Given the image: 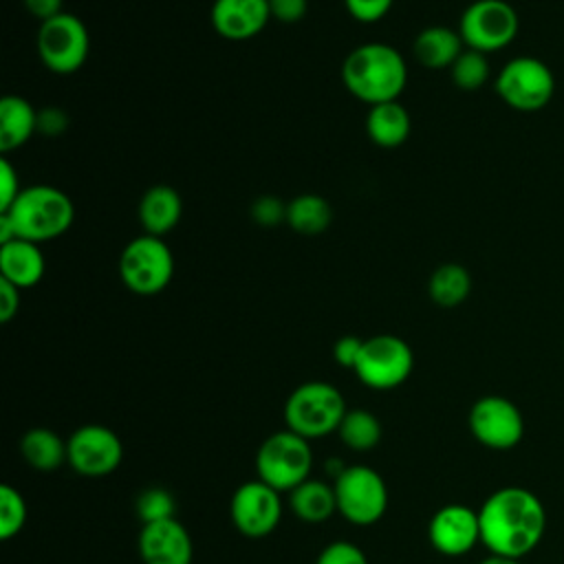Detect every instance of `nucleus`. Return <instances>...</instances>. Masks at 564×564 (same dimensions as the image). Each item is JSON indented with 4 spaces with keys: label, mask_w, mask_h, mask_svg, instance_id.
Masks as SVG:
<instances>
[{
    "label": "nucleus",
    "mask_w": 564,
    "mask_h": 564,
    "mask_svg": "<svg viewBox=\"0 0 564 564\" xmlns=\"http://www.w3.org/2000/svg\"><path fill=\"white\" fill-rule=\"evenodd\" d=\"M463 51H465V44L460 40V33L441 24L425 26L423 31L416 33L412 42L414 59L421 66L432 70L449 68Z\"/></svg>",
    "instance_id": "20"
},
{
    "label": "nucleus",
    "mask_w": 564,
    "mask_h": 564,
    "mask_svg": "<svg viewBox=\"0 0 564 564\" xmlns=\"http://www.w3.org/2000/svg\"><path fill=\"white\" fill-rule=\"evenodd\" d=\"M489 62L487 55L474 48H465L456 62L449 66V75L454 86H458L460 90H478L480 86L487 84L489 79Z\"/></svg>",
    "instance_id": "28"
},
{
    "label": "nucleus",
    "mask_w": 564,
    "mask_h": 564,
    "mask_svg": "<svg viewBox=\"0 0 564 564\" xmlns=\"http://www.w3.org/2000/svg\"><path fill=\"white\" fill-rule=\"evenodd\" d=\"M333 220L330 203L319 194H300L286 203V225L302 236H317Z\"/></svg>",
    "instance_id": "26"
},
{
    "label": "nucleus",
    "mask_w": 564,
    "mask_h": 564,
    "mask_svg": "<svg viewBox=\"0 0 564 564\" xmlns=\"http://www.w3.org/2000/svg\"><path fill=\"white\" fill-rule=\"evenodd\" d=\"M137 214H139V223L143 227V234L163 238L178 225V220L183 216L181 194L165 183L152 185L143 192Z\"/></svg>",
    "instance_id": "19"
},
{
    "label": "nucleus",
    "mask_w": 564,
    "mask_h": 564,
    "mask_svg": "<svg viewBox=\"0 0 564 564\" xmlns=\"http://www.w3.org/2000/svg\"><path fill=\"white\" fill-rule=\"evenodd\" d=\"M251 216L262 227H275L280 223H286V203L275 196H260L251 205Z\"/></svg>",
    "instance_id": "32"
},
{
    "label": "nucleus",
    "mask_w": 564,
    "mask_h": 564,
    "mask_svg": "<svg viewBox=\"0 0 564 564\" xmlns=\"http://www.w3.org/2000/svg\"><path fill=\"white\" fill-rule=\"evenodd\" d=\"M478 564H520V560H511V557H502V555H489Z\"/></svg>",
    "instance_id": "40"
},
{
    "label": "nucleus",
    "mask_w": 564,
    "mask_h": 564,
    "mask_svg": "<svg viewBox=\"0 0 564 564\" xmlns=\"http://www.w3.org/2000/svg\"><path fill=\"white\" fill-rule=\"evenodd\" d=\"M520 31L518 11L507 0H474L458 20V33L465 48L485 55L507 48Z\"/></svg>",
    "instance_id": "10"
},
{
    "label": "nucleus",
    "mask_w": 564,
    "mask_h": 564,
    "mask_svg": "<svg viewBox=\"0 0 564 564\" xmlns=\"http://www.w3.org/2000/svg\"><path fill=\"white\" fill-rule=\"evenodd\" d=\"M498 97L513 110H542L555 95V75L546 62L533 55L511 57L496 75Z\"/></svg>",
    "instance_id": "7"
},
{
    "label": "nucleus",
    "mask_w": 564,
    "mask_h": 564,
    "mask_svg": "<svg viewBox=\"0 0 564 564\" xmlns=\"http://www.w3.org/2000/svg\"><path fill=\"white\" fill-rule=\"evenodd\" d=\"M20 189H22L20 176H18L13 163L7 156H2L0 159V212L7 209L15 200Z\"/></svg>",
    "instance_id": "34"
},
{
    "label": "nucleus",
    "mask_w": 564,
    "mask_h": 564,
    "mask_svg": "<svg viewBox=\"0 0 564 564\" xmlns=\"http://www.w3.org/2000/svg\"><path fill=\"white\" fill-rule=\"evenodd\" d=\"M0 216L11 225L15 238L42 245L70 229L75 220V205L59 187L37 183L22 187L15 200L2 209Z\"/></svg>",
    "instance_id": "3"
},
{
    "label": "nucleus",
    "mask_w": 564,
    "mask_h": 564,
    "mask_svg": "<svg viewBox=\"0 0 564 564\" xmlns=\"http://www.w3.org/2000/svg\"><path fill=\"white\" fill-rule=\"evenodd\" d=\"M37 132V112L20 95H4L0 99V152L22 148Z\"/></svg>",
    "instance_id": "22"
},
{
    "label": "nucleus",
    "mask_w": 564,
    "mask_h": 564,
    "mask_svg": "<svg viewBox=\"0 0 564 564\" xmlns=\"http://www.w3.org/2000/svg\"><path fill=\"white\" fill-rule=\"evenodd\" d=\"M344 394L328 381L300 383L284 403L286 427L306 441L328 436L339 430L346 414Z\"/></svg>",
    "instance_id": "4"
},
{
    "label": "nucleus",
    "mask_w": 564,
    "mask_h": 564,
    "mask_svg": "<svg viewBox=\"0 0 564 564\" xmlns=\"http://www.w3.org/2000/svg\"><path fill=\"white\" fill-rule=\"evenodd\" d=\"M341 82L355 99L368 106L397 101L408 84V66L392 44L364 42L346 55Z\"/></svg>",
    "instance_id": "2"
},
{
    "label": "nucleus",
    "mask_w": 564,
    "mask_h": 564,
    "mask_svg": "<svg viewBox=\"0 0 564 564\" xmlns=\"http://www.w3.org/2000/svg\"><path fill=\"white\" fill-rule=\"evenodd\" d=\"M134 511L143 524L170 520V518H176V500L163 487H148L139 491L134 500Z\"/></svg>",
    "instance_id": "29"
},
{
    "label": "nucleus",
    "mask_w": 564,
    "mask_h": 564,
    "mask_svg": "<svg viewBox=\"0 0 564 564\" xmlns=\"http://www.w3.org/2000/svg\"><path fill=\"white\" fill-rule=\"evenodd\" d=\"M361 346H364V339H361V337H357V335H344V337H339V339L333 344V359H335L341 368L355 370V364H357V359H359Z\"/></svg>",
    "instance_id": "35"
},
{
    "label": "nucleus",
    "mask_w": 564,
    "mask_h": 564,
    "mask_svg": "<svg viewBox=\"0 0 564 564\" xmlns=\"http://www.w3.org/2000/svg\"><path fill=\"white\" fill-rule=\"evenodd\" d=\"M24 463L37 471H53L66 463V441L48 427H31L20 438Z\"/></svg>",
    "instance_id": "24"
},
{
    "label": "nucleus",
    "mask_w": 564,
    "mask_h": 564,
    "mask_svg": "<svg viewBox=\"0 0 564 564\" xmlns=\"http://www.w3.org/2000/svg\"><path fill=\"white\" fill-rule=\"evenodd\" d=\"M229 518L245 538H267L282 520L280 491L260 478L242 482L229 500Z\"/></svg>",
    "instance_id": "14"
},
{
    "label": "nucleus",
    "mask_w": 564,
    "mask_h": 564,
    "mask_svg": "<svg viewBox=\"0 0 564 564\" xmlns=\"http://www.w3.org/2000/svg\"><path fill=\"white\" fill-rule=\"evenodd\" d=\"M414 368V355L399 335H372L364 339L359 359L355 364L357 379L370 390H394L408 381Z\"/></svg>",
    "instance_id": "9"
},
{
    "label": "nucleus",
    "mask_w": 564,
    "mask_h": 564,
    "mask_svg": "<svg viewBox=\"0 0 564 564\" xmlns=\"http://www.w3.org/2000/svg\"><path fill=\"white\" fill-rule=\"evenodd\" d=\"M337 434L348 449L370 452L381 441V423L370 410L352 408V410H346Z\"/></svg>",
    "instance_id": "27"
},
{
    "label": "nucleus",
    "mask_w": 564,
    "mask_h": 564,
    "mask_svg": "<svg viewBox=\"0 0 564 564\" xmlns=\"http://www.w3.org/2000/svg\"><path fill=\"white\" fill-rule=\"evenodd\" d=\"M26 522V502L13 485L0 487V540H13Z\"/></svg>",
    "instance_id": "30"
},
{
    "label": "nucleus",
    "mask_w": 564,
    "mask_h": 564,
    "mask_svg": "<svg viewBox=\"0 0 564 564\" xmlns=\"http://www.w3.org/2000/svg\"><path fill=\"white\" fill-rule=\"evenodd\" d=\"M313 449L311 441L286 430L269 434L256 452V474L262 482L280 494L293 491L311 478Z\"/></svg>",
    "instance_id": "5"
},
{
    "label": "nucleus",
    "mask_w": 564,
    "mask_h": 564,
    "mask_svg": "<svg viewBox=\"0 0 564 564\" xmlns=\"http://www.w3.org/2000/svg\"><path fill=\"white\" fill-rule=\"evenodd\" d=\"M410 130H412L410 112L399 99L368 106L366 134L375 145L386 150L399 148L401 143L408 141Z\"/></svg>",
    "instance_id": "21"
},
{
    "label": "nucleus",
    "mask_w": 564,
    "mask_h": 564,
    "mask_svg": "<svg viewBox=\"0 0 564 564\" xmlns=\"http://www.w3.org/2000/svg\"><path fill=\"white\" fill-rule=\"evenodd\" d=\"M137 549L143 564H192L194 560L192 535L176 518L143 524Z\"/></svg>",
    "instance_id": "16"
},
{
    "label": "nucleus",
    "mask_w": 564,
    "mask_h": 564,
    "mask_svg": "<svg viewBox=\"0 0 564 564\" xmlns=\"http://www.w3.org/2000/svg\"><path fill=\"white\" fill-rule=\"evenodd\" d=\"M308 0H269L271 20L293 24L306 15Z\"/></svg>",
    "instance_id": "36"
},
{
    "label": "nucleus",
    "mask_w": 564,
    "mask_h": 564,
    "mask_svg": "<svg viewBox=\"0 0 564 564\" xmlns=\"http://www.w3.org/2000/svg\"><path fill=\"white\" fill-rule=\"evenodd\" d=\"M20 311V289L0 278V322L9 324Z\"/></svg>",
    "instance_id": "37"
},
{
    "label": "nucleus",
    "mask_w": 564,
    "mask_h": 564,
    "mask_svg": "<svg viewBox=\"0 0 564 564\" xmlns=\"http://www.w3.org/2000/svg\"><path fill=\"white\" fill-rule=\"evenodd\" d=\"M123 443L110 427L86 423L66 438V463L84 478H104L119 469Z\"/></svg>",
    "instance_id": "13"
},
{
    "label": "nucleus",
    "mask_w": 564,
    "mask_h": 564,
    "mask_svg": "<svg viewBox=\"0 0 564 564\" xmlns=\"http://www.w3.org/2000/svg\"><path fill=\"white\" fill-rule=\"evenodd\" d=\"M430 300L441 308H454L463 304L471 293V275L458 262H445L436 267L427 282Z\"/></svg>",
    "instance_id": "25"
},
{
    "label": "nucleus",
    "mask_w": 564,
    "mask_h": 564,
    "mask_svg": "<svg viewBox=\"0 0 564 564\" xmlns=\"http://www.w3.org/2000/svg\"><path fill=\"white\" fill-rule=\"evenodd\" d=\"M66 128V117L57 108H46L37 112V130L44 134H59Z\"/></svg>",
    "instance_id": "39"
},
{
    "label": "nucleus",
    "mask_w": 564,
    "mask_h": 564,
    "mask_svg": "<svg viewBox=\"0 0 564 564\" xmlns=\"http://www.w3.org/2000/svg\"><path fill=\"white\" fill-rule=\"evenodd\" d=\"M46 271V262L37 242L13 238L0 245V278L13 286L31 289L35 286Z\"/></svg>",
    "instance_id": "18"
},
{
    "label": "nucleus",
    "mask_w": 564,
    "mask_h": 564,
    "mask_svg": "<svg viewBox=\"0 0 564 564\" xmlns=\"http://www.w3.org/2000/svg\"><path fill=\"white\" fill-rule=\"evenodd\" d=\"M119 278L134 295H159L174 278L172 249L159 236L141 234L132 238L119 256Z\"/></svg>",
    "instance_id": "6"
},
{
    "label": "nucleus",
    "mask_w": 564,
    "mask_h": 564,
    "mask_svg": "<svg viewBox=\"0 0 564 564\" xmlns=\"http://www.w3.org/2000/svg\"><path fill=\"white\" fill-rule=\"evenodd\" d=\"M209 20L214 31L225 40H251L271 20L269 0H214Z\"/></svg>",
    "instance_id": "17"
},
{
    "label": "nucleus",
    "mask_w": 564,
    "mask_h": 564,
    "mask_svg": "<svg viewBox=\"0 0 564 564\" xmlns=\"http://www.w3.org/2000/svg\"><path fill=\"white\" fill-rule=\"evenodd\" d=\"M467 427L482 447L507 452L520 445L524 436V416L511 399L485 394L471 403Z\"/></svg>",
    "instance_id": "12"
},
{
    "label": "nucleus",
    "mask_w": 564,
    "mask_h": 564,
    "mask_svg": "<svg viewBox=\"0 0 564 564\" xmlns=\"http://www.w3.org/2000/svg\"><path fill=\"white\" fill-rule=\"evenodd\" d=\"M289 507L295 518L308 524L326 522L337 511L335 489L324 480L308 478L293 491H289Z\"/></svg>",
    "instance_id": "23"
},
{
    "label": "nucleus",
    "mask_w": 564,
    "mask_h": 564,
    "mask_svg": "<svg viewBox=\"0 0 564 564\" xmlns=\"http://www.w3.org/2000/svg\"><path fill=\"white\" fill-rule=\"evenodd\" d=\"M427 540L432 549L445 557L467 555L476 544H480L478 509L460 502L438 507L430 518Z\"/></svg>",
    "instance_id": "15"
},
{
    "label": "nucleus",
    "mask_w": 564,
    "mask_h": 564,
    "mask_svg": "<svg viewBox=\"0 0 564 564\" xmlns=\"http://www.w3.org/2000/svg\"><path fill=\"white\" fill-rule=\"evenodd\" d=\"M35 48L51 73L68 75L84 66L90 51V35L77 15L62 11L59 15L40 22Z\"/></svg>",
    "instance_id": "11"
},
{
    "label": "nucleus",
    "mask_w": 564,
    "mask_h": 564,
    "mask_svg": "<svg viewBox=\"0 0 564 564\" xmlns=\"http://www.w3.org/2000/svg\"><path fill=\"white\" fill-rule=\"evenodd\" d=\"M24 2V7H26V11L33 15V18H37L40 22H44V20H51V18H55V15H59L64 9V0H22Z\"/></svg>",
    "instance_id": "38"
},
{
    "label": "nucleus",
    "mask_w": 564,
    "mask_h": 564,
    "mask_svg": "<svg viewBox=\"0 0 564 564\" xmlns=\"http://www.w3.org/2000/svg\"><path fill=\"white\" fill-rule=\"evenodd\" d=\"M337 513L350 524L370 527L388 509V485L383 476L368 465H346L333 480Z\"/></svg>",
    "instance_id": "8"
},
{
    "label": "nucleus",
    "mask_w": 564,
    "mask_h": 564,
    "mask_svg": "<svg viewBox=\"0 0 564 564\" xmlns=\"http://www.w3.org/2000/svg\"><path fill=\"white\" fill-rule=\"evenodd\" d=\"M315 564H368V557L355 542L335 540L319 551Z\"/></svg>",
    "instance_id": "31"
},
{
    "label": "nucleus",
    "mask_w": 564,
    "mask_h": 564,
    "mask_svg": "<svg viewBox=\"0 0 564 564\" xmlns=\"http://www.w3.org/2000/svg\"><path fill=\"white\" fill-rule=\"evenodd\" d=\"M480 544L489 555L522 560L544 538L546 509L538 494L507 485L491 491L478 509Z\"/></svg>",
    "instance_id": "1"
},
{
    "label": "nucleus",
    "mask_w": 564,
    "mask_h": 564,
    "mask_svg": "<svg viewBox=\"0 0 564 564\" xmlns=\"http://www.w3.org/2000/svg\"><path fill=\"white\" fill-rule=\"evenodd\" d=\"M392 2L394 0H344V7L357 22H377L390 13Z\"/></svg>",
    "instance_id": "33"
}]
</instances>
